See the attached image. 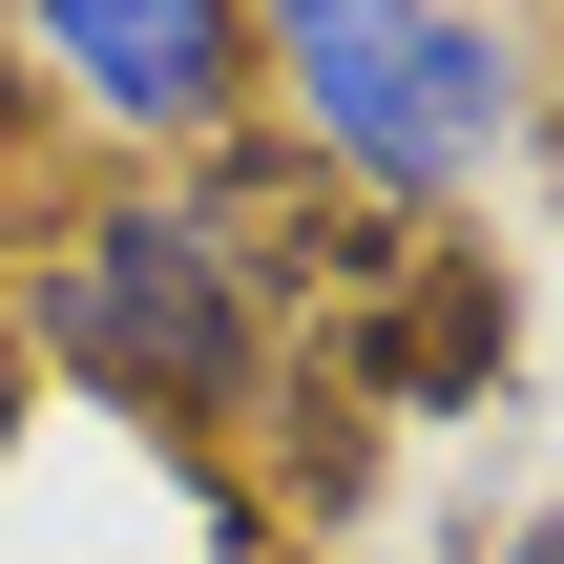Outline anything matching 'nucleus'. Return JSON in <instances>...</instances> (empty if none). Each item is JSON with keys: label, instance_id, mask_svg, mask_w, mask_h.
Masks as SVG:
<instances>
[{"label": "nucleus", "instance_id": "obj_1", "mask_svg": "<svg viewBox=\"0 0 564 564\" xmlns=\"http://www.w3.org/2000/svg\"><path fill=\"white\" fill-rule=\"evenodd\" d=\"M251 105H272L335 188H377V209H460V188H502L523 126H544L523 42H502L481 0H251Z\"/></svg>", "mask_w": 564, "mask_h": 564}, {"label": "nucleus", "instance_id": "obj_2", "mask_svg": "<svg viewBox=\"0 0 564 564\" xmlns=\"http://www.w3.org/2000/svg\"><path fill=\"white\" fill-rule=\"evenodd\" d=\"M21 335L105 398V419H230L251 377H272V251H230V209H84L63 251H42V293H21Z\"/></svg>", "mask_w": 564, "mask_h": 564}, {"label": "nucleus", "instance_id": "obj_3", "mask_svg": "<svg viewBox=\"0 0 564 564\" xmlns=\"http://www.w3.org/2000/svg\"><path fill=\"white\" fill-rule=\"evenodd\" d=\"M21 63L126 167H209L251 126V0H21Z\"/></svg>", "mask_w": 564, "mask_h": 564}, {"label": "nucleus", "instance_id": "obj_4", "mask_svg": "<svg viewBox=\"0 0 564 564\" xmlns=\"http://www.w3.org/2000/svg\"><path fill=\"white\" fill-rule=\"evenodd\" d=\"M0 460H21V335H0Z\"/></svg>", "mask_w": 564, "mask_h": 564}, {"label": "nucleus", "instance_id": "obj_5", "mask_svg": "<svg viewBox=\"0 0 564 564\" xmlns=\"http://www.w3.org/2000/svg\"><path fill=\"white\" fill-rule=\"evenodd\" d=\"M502 564H564V523H523V544H502Z\"/></svg>", "mask_w": 564, "mask_h": 564}]
</instances>
